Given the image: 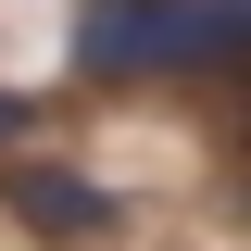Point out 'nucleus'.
Masks as SVG:
<instances>
[{"label":"nucleus","mask_w":251,"mask_h":251,"mask_svg":"<svg viewBox=\"0 0 251 251\" xmlns=\"http://www.w3.org/2000/svg\"><path fill=\"white\" fill-rule=\"evenodd\" d=\"M0 138H25V100H13V88H0Z\"/></svg>","instance_id":"nucleus-3"},{"label":"nucleus","mask_w":251,"mask_h":251,"mask_svg":"<svg viewBox=\"0 0 251 251\" xmlns=\"http://www.w3.org/2000/svg\"><path fill=\"white\" fill-rule=\"evenodd\" d=\"M251 0H75V75L138 88V75H239Z\"/></svg>","instance_id":"nucleus-1"},{"label":"nucleus","mask_w":251,"mask_h":251,"mask_svg":"<svg viewBox=\"0 0 251 251\" xmlns=\"http://www.w3.org/2000/svg\"><path fill=\"white\" fill-rule=\"evenodd\" d=\"M13 214L38 239H113V188L88 163H13Z\"/></svg>","instance_id":"nucleus-2"}]
</instances>
